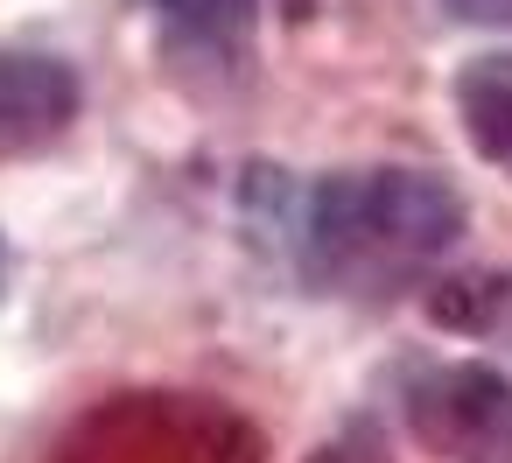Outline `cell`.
<instances>
[{"label": "cell", "instance_id": "6da1fadb", "mask_svg": "<svg viewBox=\"0 0 512 463\" xmlns=\"http://www.w3.org/2000/svg\"><path fill=\"white\" fill-rule=\"evenodd\" d=\"M281 232L309 281L386 295L456 246L463 197L428 169H351L316 190H281Z\"/></svg>", "mask_w": 512, "mask_h": 463}, {"label": "cell", "instance_id": "7a4b0ae2", "mask_svg": "<svg viewBox=\"0 0 512 463\" xmlns=\"http://www.w3.org/2000/svg\"><path fill=\"white\" fill-rule=\"evenodd\" d=\"M407 421L442 463H512V379L491 365H442L414 379Z\"/></svg>", "mask_w": 512, "mask_h": 463}, {"label": "cell", "instance_id": "3957f363", "mask_svg": "<svg viewBox=\"0 0 512 463\" xmlns=\"http://www.w3.org/2000/svg\"><path fill=\"white\" fill-rule=\"evenodd\" d=\"M155 15V43L176 71H246L253 57V22H260V0H141Z\"/></svg>", "mask_w": 512, "mask_h": 463}, {"label": "cell", "instance_id": "277c9868", "mask_svg": "<svg viewBox=\"0 0 512 463\" xmlns=\"http://www.w3.org/2000/svg\"><path fill=\"white\" fill-rule=\"evenodd\" d=\"M78 120V78L57 57L0 50V148H36Z\"/></svg>", "mask_w": 512, "mask_h": 463}, {"label": "cell", "instance_id": "5b68a950", "mask_svg": "<svg viewBox=\"0 0 512 463\" xmlns=\"http://www.w3.org/2000/svg\"><path fill=\"white\" fill-rule=\"evenodd\" d=\"M456 120L470 134V148L512 176V57H477L456 78Z\"/></svg>", "mask_w": 512, "mask_h": 463}, {"label": "cell", "instance_id": "8992f818", "mask_svg": "<svg viewBox=\"0 0 512 463\" xmlns=\"http://www.w3.org/2000/svg\"><path fill=\"white\" fill-rule=\"evenodd\" d=\"M435 323L449 330H477V337H505L512 344V274H463V281H442L428 295Z\"/></svg>", "mask_w": 512, "mask_h": 463}, {"label": "cell", "instance_id": "52a82bcc", "mask_svg": "<svg viewBox=\"0 0 512 463\" xmlns=\"http://www.w3.org/2000/svg\"><path fill=\"white\" fill-rule=\"evenodd\" d=\"M456 22H484V29H512V0H442Z\"/></svg>", "mask_w": 512, "mask_h": 463}, {"label": "cell", "instance_id": "ba28073f", "mask_svg": "<svg viewBox=\"0 0 512 463\" xmlns=\"http://www.w3.org/2000/svg\"><path fill=\"white\" fill-rule=\"evenodd\" d=\"M316 463H351V456H344V449H323V456H316Z\"/></svg>", "mask_w": 512, "mask_h": 463}]
</instances>
